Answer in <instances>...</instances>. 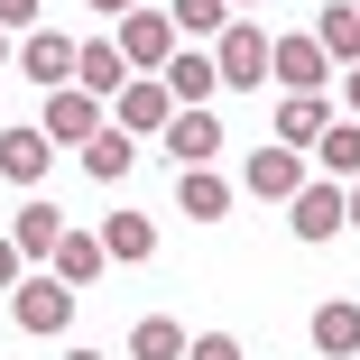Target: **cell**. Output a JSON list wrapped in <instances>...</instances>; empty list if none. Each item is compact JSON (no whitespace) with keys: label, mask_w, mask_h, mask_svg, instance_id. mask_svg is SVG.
Returning a JSON list of instances; mask_svg holds the SVG:
<instances>
[{"label":"cell","mask_w":360,"mask_h":360,"mask_svg":"<svg viewBox=\"0 0 360 360\" xmlns=\"http://www.w3.org/2000/svg\"><path fill=\"white\" fill-rule=\"evenodd\" d=\"M37 129H46V148L65 158V148H84V139L102 129V102H93V93H75V84H56V93L37 102Z\"/></svg>","instance_id":"cell-7"},{"label":"cell","mask_w":360,"mask_h":360,"mask_svg":"<svg viewBox=\"0 0 360 360\" xmlns=\"http://www.w3.org/2000/svg\"><path fill=\"white\" fill-rule=\"evenodd\" d=\"M129 360H185V323L176 314H139L129 323Z\"/></svg>","instance_id":"cell-23"},{"label":"cell","mask_w":360,"mask_h":360,"mask_svg":"<svg viewBox=\"0 0 360 360\" xmlns=\"http://www.w3.org/2000/svg\"><path fill=\"white\" fill-rule=\"evenodd\" d=\"M305 176H314V167H305V158H296V148H277V139H268V148H259V158H250V167H240V185H250V194H259V203H286V194H296V185H305Z\"/></svg>","instance_id":"cell-13"},{"label":"cell","mask_w":360,"mask_h":360,"mask_svg":"<svg viewBox=\"0 0 360 360\" xmlns=\"http://www.w3.org/2000/svg\"><path fill=\"white\" fill-rule=\"evenodd\" d=\"M111 46H120L129 75H167L176 28H167V10H148V0H139V10H120V19H111Z\"/></svg>","instance_id":"cell-2"},{"label":"cell","mask_w":360,"mask_h":360,"mask_svg":"<svg viewBox=\"0 0 360 360\" xmlns=\"http://www.w3.org/2000/svg\"><path fill=\"white\" fill-rule=\"evenodd\" d=\"M158 84L176 93V111H194V102H212V93H222V84H212V56H203V46H176Z\"/></svg>","instance_id":"cell-19"},{"label":"cell","mask_w":360,"mask_h":360,"mask_svg":"<svg viewBox=\"0 0 360 360\" xmlns=\"http://www.w3.org/2000/svg\"><path fill=\"white\" fill-rule=\"evenodd\" d=\"M65 360H102V351H65Z\"/></svg>","instance_id":"cell-31"},{"label":"cell","mask_w":360,"mask_h":360,"mask_svg":"<svg viewBox=\"0 0 360 360\" xmlns=\"http://www.w3.org/2000/svg\"><path fill=\"white\" fill-rule=\"evenodd\" d=\"M84 10H102V19H120V10H139V0H84Z\"/></svg>","instance_id":"cell-30"},{"label":"cell","mask_w":360,"mask_h":360,"mask_svg":"<svg viewBox=\"0 0 360 360\" xmlns=\"http://www.w3.org/2000/svg\"><path fill=\"white\" fill-rule=\"evenodd\" d=\"M231 10H259V0H231Z\"/></svg>","instance_id":"cell-33"},{"label":"cell","mask_w":360,"mask_h":360,"mask_svg":"<svg viewBox=\"0 0 360 360\" xmlns=\"http://www.w3.org/2000/svg\"><path fill=\"white\" fill-rule=\"evenodd\" d=\"M93 240H102V259H129V268H148V259H158V222H148V212H111Z\"/></svg>","instance_id":"cell-18"},{"label":"cell","mask_w":360,"mask_h":360,"mask_svg":"<svg viewBox=\"0 0 360 360\" xmlns=\"http://www.w3.org/2000/svg\"><path fill=\"white\" fill-rule=\"evenodd\" d=\"M37 10H46V0H0V37H10V28L28 37V28H37Z\"/></svg>","instance_id":"cell-26"},{"label":"cell","mask_w":360,"mask_h":360,"mask_svg":"<svg viewBox=\"0 0 360 360\" xmlns=\"http://www.w3.org/2000/svg\"><path fill=\"white\" fill-rule=\"evenodd\" d=\"M120 84H129V65H120V46H111V37H75V93L111 102Z\"/></svg>","instance_id":"cell-15"},{"label":"cell","mask_w":360,"mask_h":360,"mask_svg":"<svg viewBox=\"0 0 360 360\" xmlns=\"http://www.w3.org/2000/svg\"><path fill=\"white\" fill-rule=\"evenodd\" d=\"M333 65H360V19H351V0H333V10H314V28H305Z\"/></svg>","instance_id":"cell-22"},{"label":"cell","mask_w":360,"mask_h":360,"mask_svg":"<svg viewBox=\"0 0 360 360\" xmlns=\"http://www.w3.org/2000/svg\"><path fill=\"white\" fill-rule=\"evenodd\" d=\"M46 167H56V148H46V129H37V120H28V129H0V185L37 194V185H46Z\"/></svg>","instance_id":"cell-12"},{"label":"cell","mask_w":360,"mask_h":360,"mask_svg":"<svg viewBox=\"0 0 360 360\" xmlns=\"http://www.w3.org/2000/svg\"><path fill=\"white\" fill-rule=\"evenodd\" d=\"M231 203H240V194H231L222 167H176V212H185V222L212 231V222H231Z\"/></svg>","instance_id":"cell-9"},{"label":"cell","mask_w":360,"mask_h":360,"mask_svg":"<svg viewBox=\"0 0 360 360\" xmlns=\"http://www.w3.org/2000/svg\"><path fill=\"white\" fill-rule=\"evenodd\" d=\"M185 360H240L231 333H185Z\"/></svg>","instance_id":"cell-25"},{"label":"cell","mask_w":360,"mask_h":360,"mask_svg":"<svg viewBox=\"0 0 360 360\" xmlns=\"http://www.w3.org/2000/svg\"><path fill=\"white\" fill-rule=\"evenodd\" d=\"M75 158H84V176H93V185H120V176H129V158H139V139H120V129L102 120V129L84 139V148H75Z\"/></svg>","instance_id":"cell-21"},{"label":"cell","mask_w":360,"mask_h":360,"mask_svg":"<svg viewBox=\"0 0 360 360\" xmlns=\"http://www.w3.org/2000/svg\"><path fill=\"white\" fill-rule=\"evenodd\" d=\"M203 56H212V84H222V93H259L268 84V28L259 19H231Z\"/></svg>","instance_id":"cell-1"},{"label":"cell","mask_w":360,"mask_h":360,"mask_svg":"<svg viewBox=\"0 0 360 360\" xmlns=\"http://www.w3.org/2000/svg\"><path fill=\"white\" fill-rule=\"evenodd\" d=\"M314 351H323V360H360V305H351V296L314 305Z\"/></svg>","instance_id":"cell-20"},{"label":"cell","mask_w":360,"mask_h":360,"mask_svg":"<svg viewBox=\"0 0 360 360\" xmlns=\"http://www.w3.org/2000/svg\"><path fill=\"white\" fill-rule=\"evenodd\" d=\"M342 231H360V176L342 185Z\"/></svg>","instance_id":"cell-29"},{"label":"cell","mask_w":360,"mask_h":360,"mask_svg":"<svg viewBox=\"0 0 360 360\" xmlns=\"http://www.w3.org/2000/svg\"><path fill=\"white\" fill-rule=\"evenodd\" d=\"M351 19H360V0H351Z\"/></svg>","instance_id":"cell-34"},{"label":"cell","mask_w":360,"mask_h":360,"mask_svg":"<svg viewBox=\"0 0 360 360\" xmlns=\"http://www.w3.org/2000/svg\"><path fill=\"white\" fill-rule=\"evenodd\" d=\"M0 65H10V37H0Z\"/></svg>","instance_id":"cell-32"},{"label":"cell","mask_w":360,"mask_h":360,"mask_svg":"<svg viewBox=\"0 0 360 360\" xmlns=\"http://www.w3.org/2000/svg\"><path fill=\"white\" fill-rule=\"evenodd\" d=\"M10 323L37 333V342H65V323H75V286H56V277H19V286H10Z\"/></svg>","instance_id":"cell-5"},{"label":"cell","mask_w":360,"mask_h":360,"mask_svg":"<svg viewBox=\"0 0 360 360\" xmlns=\"http://www.w3.org/2000/svg\"><path fill=\"white\" fill-rule=\"evenodd\" d=\"M10 56H19V75H28L37 93L75 84V28H65V19H37V28H28V37L10 46Z\"/></svg>","instance_id":"cell-4"},{"label":"cell","mask_w":360,"mask_h":360,"mask_svg":"<svg viewBox=\"0 0 360 360\" xmlns=\"http://www.w3.org/2000/svg\"><path fill=\"white\" fill-rule=\"evenodd\" d=\"M0 240H10L19 259H46V250L65 240V212H56L46 194H28V203H19V222H10V231H0Z\"/></svg>","instance_id":"cell-16"},{"label":"cell","mask_w":360,"mask_h":360,"mask_svg":"<svg viewBox=\"0 0 360 360\" xmlns=\"http://www.w3.org/2000/svg\"><path fill=\"white\" fill-rule=\"evenodd\" d=\"M305 158H314L323 176H342V185H351V176H360V120H333V129L314 139V148H305Z\"/></svg>","instance_id":"cell-24"},{"label":"cell","mask_w":360,"mask_h":360,"mask_svg":"<svg viewBox=\"0 0 360 360\" xmlns=\"http://www.w3.org/2000/svg\"><path fill=\"white\" fill-rule=\"evenodd\" d=\"M19 277H28V268H19V250H10V240H0V296H10V286H19Z\"/></svg>","instance_id":"cell-28"},{"label":"cell","mask_w":360,"mask_h":360,"mask_svg":"<svg viewBox=\"0 0 360 360\" xmlns=\"http://www.w3.org/2000/svg\"><path fill=\"white\" fill-rule=\"evenodd\" d=\"M333 120H342V111H333V93H277V129H268V139L305 158V148H314V139H323Z\"/></svg>","instance_id":"cell-10"},{"label":"cell","mask_w":360,"mask_h":360,"mask_svg":"<svg viewBox=\"0 0 360 360\" xmlns=\"http://www.w3.org/2000/svg\"><path fill=\"white\" fill-rule=\"evenodd\" d=\"M333 111H342V120H360V65L342 75V93H333Z\"/></svg>","instance_id":"cell-27"},{"label":"cell","mask_w":360,"mask_h":360,"mask_svg":"<svg viewBox=\"0 0 360 360\" xmlns=\"http://www.w3.org/2000/svg\"><path fill=\"white\" fill-rule=\"evenodd\" d=\"M231 19H240L231 0H167V28H176V46H212Z\"/></svg>","instance_id":"cell-17"},{"label":"cell","mask_w":360,"mask_h":360,"mask_svg":"<svg viewBox=\"0 0 360 360\" xmlns=\"http://www.w3.org/2000/svg\"><path fill=\"white\" fill-rule=\"evenodd\" d=\"M102 120H111L120 139H158V129L176 120V93H167L158 75H129V84H120V93L102 102Z\"/></svg>","instance_id":"cell-3"},{"label":"cell","mask_w":360,"mask_h":360,"mask_svg":"<svg viewBox=\"0 0 360 360\" xmlns=\"http://www.w3.org/2000/svg\"><path fill=\"white\" fill-rule=\"evenodd\" d=\"M158 139H167V158H176V167H212V158H222V111L194 102V111H176Z\"/></svg>","instance_id":"cell-8"},{"label":"cell","mask_w":360,"mask_h":360,"mask_svg":"<svg viewBox=\"0 0 360 360\" xmlns=\"http://www.w3.org/2000/svg\"><path fill=\"white\" fill-rule=\"evenodd\" d=\"M268 84H277V93H323V84H333V56H323L305 28H286V37H268Z\"/></svg>","instance_id":"cell-6"},{"label":"cell","mask_w":360,"mask_h":360,"mask_svg":"<svg viewBox=\"0 0 360 360\" xmlns=\"http://www.w3.org/2000/svg\"><path fill=\"white\" fill-rule=\"evenodd\" d=\"M286 222H296V240H342V185L305 176L296 194H286Z\"/></svg>","instance_id":"cell-11"},{"label":"cell","mask_w":360,"mask_h":360,"mask_svg":"<svg viewBox=\"0 0 360 360\" xmlns=\"http://www.w3.org/2000/svg\"><path fill=\"white\" fill-rule=\"evenodd\" d=\"M56 10H65V0H56Z\"/></svg>","instance_id":"cell-35"},{"label":"cell","mask_w":360,"mask_h":360,"mask_svg":"<svg viewBox=\"0 0 360 360\" xmlns=\"http://www.w3.org/2000/svg\"><path fill=\"white\" fill-rule=\"evenodd\" d=\"M102 268H111V259H102V240H93V231H75V222H65V240L46 250V277H56V286H75V296H84V286H93Z\"/></svg>","instance_id":"cell-14"}]
</instances>
